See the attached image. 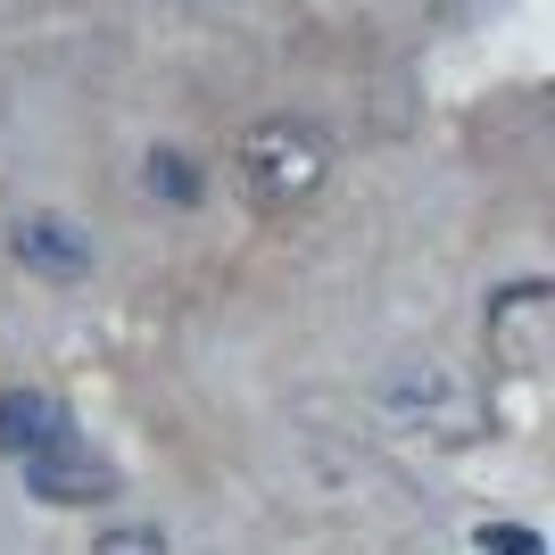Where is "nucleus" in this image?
I'll return each instance as SVG.
<instances>
[{"label": "nucleus", "mask_w": 555, "mask_h": 555, "mask_svg": "<svg viewBox=\"0 0 555 555\" xmlns=\"http://www.w3.org/2000/svg\"><path fill=\"white\" fill-rule=\"evenodd\" d=\"M481 555H547V547H539V531H514V522H489V531H481Z\"/></svg>", "instance_id": "nucleus-8"}, {"label": "nucleus", "mask_w": 555, "mask_h": 555, "mask_svg": "<svg viewBox=\"0 0 555 555\" xmlns=\"http://www.w3.org/2000/svg\"><path fill=\"white\" fill-rule=\"evenodd\" d=\"M92 555H166V531H150V522H116V531L92 539Z\"/></svg>", "instance_id": "nucleus-7"}, {"label": "nucleus", "mask_w": 555, "mask_h": 555, "mask_svg": "<svg viewBox=\"0 0 555 555\" xmlns=\"http://www.w3.org/2000/svg\"><path fill=\"white\" fill-rule=\"evenodd\" d=\"M9 249H17V266H34V274L75 282L92 266V232L67 224V216H17V224H9Z\"/></svg>", "instance_id": "nucleus-4"}, {"label": "nucleus", "mask_w": 555, "mask_h": 555, "mask_svg": "<svg viewBox=\"0 0 555 555\" xmlns=\"http://www.w3.org/2000/svg\"><path fill=\"white\" fill-rule=\"evenodd\" d=\"M324 175H332V141L307 116H266L232 150V183L249 191L257 208H299V199L324 191Z\"/></svg>", "instance_id": "nucleus-1"}, {"label": "nucleus", "mask_w": 555, "mask_h": 555, "mask_svg": "<svg viewBox=\"0 0 555 555\" xmlns=\"http://www.w3.org/2000/svg\"><path fill=\"white\" fill-rule=\"evenodd\" d=\"M59 440H75V415L50 390H0V456L9 464L42 456V448H59Z\"/></svg>", "instance_id": "nucleus-5"}, {"label": "nucleus", "mask_w": 555, "mask_h": 555, "mask_svg": "<svg viewBox=\"0 0 555 555\" xmlns=\"http://www.w3.org/2000/svg\"><path fill=\"white\" fill-rule=\"evenodd\" d=\"M25 498H42V506H100V498H116V464H100L83 440H59L42 448V456L17 464Z\"/></svg>", "instance_id": "nucleus-2"}, {"label": "nucleus", "mask_w": 555, "mask_h": 555, "mask_svg": "<svg viewBox=\"0 0 555 555\" xmlns=\"http://www.w3.org/2000/svg\"><path fill=\"white\" fill-rule=\"evenodd\" d=\"M141 191H150V199H166V208H199L208 175H199L183 150H150V166H141Z\"/></svg>", "instance_id": "nucleus-6"}, {"label": "nucleus", "mask_w": 555, "mask_h": 555, "mask_svg": "<svg viewBox=\"0 0 555 555\" xmlns=\"http://www.w3.org/2000/svg\"><path fill=\"white\" fill-rule=\"evenodd\" d=\"M390 415H431V431H440V440H473V415H481V406H473V390H464V373H448V365H398L390 373Z\"/></svg>", "instance_id": "nucleus-3"}]
</instances>
